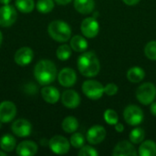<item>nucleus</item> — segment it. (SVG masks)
I'll return each instance as SVG.
<instances>
[{"instance_id": "8", "label": "nucleus", "mask_w": 156, "mask_h": 156, "mask_svg": "<svg viewBox=\"0 0 156 156\" xmlns=\"http://www.w3.org/2000/svg\"><path fill=\"white\" fill-rule=\"evenodd\" d=\"M80 30L83 36L87 38H93L95 37L100 31V24L98 20L92 17H86L82 20L80 25Z\"/></svg>"}, {"instance_id": "36", "label": "nucleus", "mask_w": 156, "mask_h": 156, "mask_svg": "<svg viewBox=\"0 0 156 156\" xmlns=\"http://www.w3.org/2000/svg\"><path fill=\"white\" fill-rule=\"evenodd\" d=\"M150 105H151L150 106V112H151V113L154 117H156V101H153Z\"/></svg>"}, {"instance_id": "28", "label": "nucleus", "mask_w": 156, "mask_h": 156, "mask_svg": "<svg viewBox=\"0 0 156 156\" xmlns=\"http://www.w3.org/2000/svg\"><path fill=\"white\" fill-rule=\"evenodd\" d=\"M71 49H72L71 47L69 45H66V44L59 46L56 51L57 58L61 61L68 60L71 56Z\"/></svg>"}, {"instance_id": "14", "label": "nucleus", "mask_w": 156, "mask_h": 156, "mask_svg": "<svg viewBox=\"0 0 156 156\" xmlns=\"http://www.w3.org/2000/svg\"><path fill=\"white\" fill-rule=\"evenodd\" d=\"M113 156H137L138 153L136 152L135 147L133 146L132 142L127 141H122L119 142L113 151H112Z\"/></svg>"}, {"instance_id": "3", "label": "nucleus", "mask_w": 156, "mask_h": 156, "mask_svg": "<svg viewBox=\"0 0 156 156\" xmlns=\"http://www.w3.org/2000/svg\"><path fill=\"white\" fill-rule=\"evenodd\" d=\"M48 33L52 39L64 43L71 37V28L69 25L62 20H54L48 27Z\"/></svg>"}, {"instance_id": "39", "label": "nucleus", "mask_w": 156, "mask_h": 156, "mask_svg": "<svg viewBox=\"0 0 156 156\" xmlns=\"http://www.w3.org/2000/svg\"><path fill=\"white\" fill-rule=\"evenodd\" d=\"M2 41H3V35H2V33H1V31H0V46H1V44H2Z\"/></svg>"}, {"instance_id": "20", "label": "nucleus", "mask_w": 156, "mask_h": 156, "mask_svg": "<svg viewBox=\"0 0 156 156\" xmlns=\"http://www.w3.org/2000/svg\"><path fill=\"white\" fill-rule=\"evenodd\" d=\"M138 154L141 156H155L156 143L153 140H147L141 143L138 149Z\"/></svg>"}, {"instance_id": "4", "label": "nucleus", "mask_w": 156, "mask_h": 156, "mask_svg": "<svg viewBox=\"0 0 156 156\" xmlns=\"http://www.w3.org/2000/svg\"><path fill=\"white\" fill-rule=\"evenodd\" d=\"M136 98L143 105H150L156 98V87L152 82H145L136 90Z\"/></svg>"}, {"instance_id": "24", "label": "nucleus", "mask_w": 156, "mask_h": 156, "mask_svg": "<svg viewBox=\"0 0 156 156\" xmlns=\"http://www.w3.org/2000/svg\"><path fill=\"white\" fill-rule=\"evenodd\" d=\"M16 141L11 134H5L0 139V148L5 153L13 152L16 148Z\"/></svg>"}, {"instance_id": "30", "label": "nucleus", "mask_w": 156, "mask_h": 156, "mask_svg": "<svg viewBox=\"0 0 156 156\" xmlns=\"http://www.w3.org/2000/svg\"><path fill=\"white\" fill-rule=\"evenodd\" d=\"M69 143L73 147H75L77 149H80L84 145L85 138L80 133H73V134L70 137Z\"/></svg>"}, {"instance_id": "15", "label": "nucleus", "mask_w": 156, "mask_h": 156, "mask_svg": "<svg viewBox=\"0 0 156 156\" xmlns=\"http://www.w3.org/2000/svg\"><path fill=\"white\" fill-rule=\"evenodd\" d=\"M34 58V52L28 47H23L16 50L14 56L15 62L19 66H27Z\"/></svg>"}, {"instance_id": "18", "label": "nucleus", "mask_w": 156, "mask_h": 156, "mask_svg": "<svg viewBox=\"0 0 156 156\" xmlns=\"http://www.w3.org/2000/svg\"><path fill=\"white\" fill-rule=\"evenodd\" d=\"M16 152L20 156H33L37 153V145L32 141H24L16 146Z\"/></svg>"}, {"instance_id": "1", "label": "nucleus", "mask_w": 156, "mask_h": 156, "mask_svg": "<svg viewBox=\"0 0 156 156\" xmlns=\"http://www.w3.org/2000/svg\"><path fill=\"white\" fill-rule=\"evenodd\" d=\"M57 75L56 65L51 60L41 59L35 66L34 77L40 85H49L56 80Z\"/></svg>"}, {"instance_id": "33", "label": "nucleus", "mask_w": 156, "mask_h": 156, "mask_svg": "<svg viewBox=\"0 0 156 156\" xmlns=\"http://www.w3.org/2000/svg\"><path fill=\"white\" fill-rule=\"evenodd\" d=\"M118 90L119 88L115 83H108L104 87V93L108 96H113L118 92Z\"/></svg>"}, {"instance_id": "40", "label": "nucleus", "mask_w": 156, "mask_h": 156, "mask_svg": "<svg viewBox=\"0 0 156 156\" xmlns=\"http://www.w3.org/2000/svg\"><path fill=\"white\" fill-rule=\"evenodd\" d=\"M5 154H6V153H5V151H4V152H1V151H0V156H5Z\"/></svg>"}, {"instance_id": "22", "label": "nucleus", "mask_w": 156, "mask_h": 156, "mask_svg": "<svg viewBox=\"0 0 156 156\" xmlns=\"http://www.w3.org/2000/svg\"><path fill=\"white\" fill-rule=\"evenodd\" d=\"M71 48L76 52H84L88 48V41L82 36L76 35L70 38V45Z\"/></svg>"}, {"instance_id": "29", "label": "nucleus", "mask_w": 156, "mask_h": 156, "mask_svg": "<svg viewBox=\"0 0 156 156\" xmlns=\"http://www.w3.org/2000/svg\"><path fill=\"white\" fill-rule=\"evenodd\" d=\"M103 118L105 120V122L109 124V125H115L117 122H119V116L118 113L112 110V109H108L104 112L103 114Z\"/></svg>"}, {"instance_id": "35", "label": "nucleus", "mask_w": 156, "mask_h": 156, "mask_svg": "<svg viewBox=\"0 0 156 156\" xmlns=\"http://www.w3.org/2000/svg\"><path fill=\"white\" fill-rule=\"evenodd\" d=\"M114 126H115L114 128H115L116 132H118V133H122V132L124 131V126H123V124H122V123H119V122H117Z\"/></svg>"}, {"instance_id": "12", "label": "nucleus", "mask_w": 156, "mask_h": 156, "mask_svg": "<svg viewBox=\"0 0 156 156\" xmlns=\"http://www.w3.org/2000/svg\"><path fill=\"white\" fill-rule=\"evenodd\" d=\"M11 130L17 137H27L32 132V125L26 119H18L13 122Z\"/></svg>"}, {"instance_id": "37", "label": "nucleus", "mask_w": 156, "mask_h": 156, "mask_svg": "<svg viewBox=\"0 0 156 156\" xmlns=\"http://www.w3.org/2000/svg\"><path fill=\"white\" fill-rule=\"evenodd\" d=\"M57 4L58 5H68L69 4L72 0H54Z\"/></svg>"}, {"instance_id": "11", "label": "nucleus", "mask_w": 156, "mask_h": 156, "mask_svg": "<svg viewBox=\"0 0 156 156\" xmlns=\"http://www.w3.org/2000/svg\"><path fill=\"white\" fill-rule=\"evenodd\" d=\"M106 130L101 125H93L87 132V141L90 144H100L106 137Z\"/></svg>"}, {"instance_id": "41", "label": "nucleus", "mask_w": 156, "mask_h": 156, "mask_svg": "<svg viewBox=\"0 0 156 156\" xmlns=\"http://www.w3.org/2000/svg\"><path fill=\"white\" fill-rule=\"evenodd\" d=\"M2 123H3V122H2L0 121V129H1V127H2Z\"/></svg>"}, {"instance_id": "27", "label": "nucleus", "mask_w": 156, "mask_h": 156, "mask_svg": "<svg viewBox=\"0 0 156 156\" xmlns=\"http://www.w3.org/2000/svg\"><path fill=\"white\" fill-rule=\"evenodd\" d=\"M54 6V0H37V9L42 14H48L51 12Z\"/></svg>"}, {"instance_id": "21", "label": "nucleus", "mask_w": 156, "mask_h": 156, "mask_svg": "<svg viewBox=\"0 0 156 156\" xmlns=\"http://www.w3.org/2000/svg\"><path fill=\"white\" fill-rule=\"evenodd\" d=\"M126 76H127V79L130 82L139 83L144 79L145 72L141 67L135 66V67H132L131 69H128Z\"/></svg>"}, {"instance_id": "16", "label": "nucleus", "mask_w": 156, "mask_h": 156, "mask_svg": "<svg viewBox=\"0 0 156 156\" xmlns=\"http://www.w3.org/2000/svg\"><path fill=\"white\" fill-rule=\"evenodd\" d=\"M62 104L69 109H75L80 104V97L74 90H67L61 95Z\"/></svg>"}, {"instance_id": "38", "label": "nucleus", "mask_w": 156, "mask_h": 156, "mask_svg": "<svg viewBox=\"0 0 156 156\" xmlns=\"http://www.w3.org/2000/svg\"><path fill=\"white\" fill-rule=\"evenodd\" d=\"M10 2H11V0H0V3L2 5H9Z\"/></svg>"}, {"instance_id": "25", "label": "nucleus", "mask_w": 156, "mask_h": 156, "mask_svg": "<svg viewBox=\"0 0 156 156\" xmlns=\"http://www.w3.org/2000/svg\"><path fill=\"white\" fill-rule=\"evenodd\" d=\"M16 7L21 13H31L35 8L34 0H16Z\"/></svg>"}, {"instance_id": "5", "label": "nucleus", "mask_w": 156, "mask_h": 156, "mask_svg": "<svg viewBox=\"0 0 156 156\" xmlns=\"http://www.w3.org/2000/svg\"><path fill=\"white\" fill-rule=\"evenodd\" d=\"M81 88L84 95L93 101L101 99L104 94V87L102 86V84L94 80L84 81Z\"/></svg>"}, {"instance_id": "26", "label": "nucleus", "mask_w": 156, "mask_h": 156, "mask_svg": "<svg viewBox=\"0 0 156 156\" xmlns=\"http://www.w3.org/2000/svg\"><path fill=\"white\" fill-rule=\"evenodd\" d=\"M129 137H130V141L133 144H139L142 142H144V140L145 138V132L143 128L137 127V128H134L133 130H132Z\"/></svg>"}, {"instance_id": "34", "label": "nucleus", "mask_w": 156, "mask_h": 156, "mask_svg": "<svg viewBox=\"0 0 156 156\" xmlns=\"http://www.w3.org/2000/svg\"><path fill=\"white\" fill-rule=\"evenodd\" d=\"M123 3L127 5H137L141 0H122Z\"/></svg>"}, {"instance_id": "17", "label": "nucleus", "mask_w": 156, "mask_h": 156, "mask_svg": "<svg viewBox=\"0 0 156 156\" xmlns=\"http://www.w3.org/2000/svg\"><path fill=\"white\" fill-rule=\"evenodd\" d=\"M41 96L43 100L49 104H55L60 99V93L58 90L49 85H46L41 90Z\"/></svg>"}, {"instance_id": "6", "label": "nucleus", "mask_w": 156, "mask_h": 156, "mask_svg": "<svg viewBox=\"0 0 156 156\" xmlns=\"http://www.w3.org/2000/svg\"><path fill=\"white\" fill-rule=\"evenodd\" d=\"M124 121L131 126H137L144 121V115L143 110L136 105H129L123 111Z\"/></svg>"}, {"instance_id": "31", "label": "nucleus", "mask_w": 156, "mask_h": 156, "mask_svg": "<svg viewBox=\"0 0 156 156\" xmlns=\"http://www.w3.org/2000/svg\"><path fill=\"white\" fill-rule=\"evenodd\" d=\"M144 54L149 59L156 60V40H152L146 44L144 48Z\"/></svg>"}, {"instance_id": "9", "label": "nucleus", "mask_w": 156, "mask_h": 156, "mask_svg": "<svg viewBox=\"0 0 156 156\" xmlns=\"http://www.w3.org/2000/svg\"><path fill=\"white\" fill-rule=\"evenodd\" d=\"M17 17L16 10L10 5H4L0 7V27H7L12 26Z\"/></svg>"}, {"instance_id": "2", "label": "nucleus", "mask_w": 156, "mask_h": 156, "mask_svg": "<svg viewBox=\"0 0 156 156\" xmlns=\"http://www.w3.org/2000/svg\"><path fill=\"white\" fill-rule=\"evenodd\" d=\"M77 66L80 74L87 78L97 76L101 69L100 60L93 51H88L81 54L78 58Z\"/></svg>"}, {"instance_id": "23", "label": "nucleus", "mask_w": 156, "mask_h": 156, "mask_svg": "<svg viewBox=\"0 0 156 156\" xmlns=\"http://www.w3.org/2000/svg\"><path fill=\"white\" fill-rule=\"evenodd\" d=\"M61 127L65 133H73L79 128V122L77 120V118H75L73 116H68L63 120V122L61 123Z\"/></svg>"}, {"instance_id": "10", "label": "nucleus", "mask_w": 156, "mask_h": 156, "mask_svg": "<svg viewBox=\"0 0 156 156\" xmlns=\"http://www.w3.org/2000/svg\"><path fill=\"white\" fill-rule=\"evenodd\" d=\"M16 115V107L14 102L5 101L0 103V121L3 123L10 122Z\"/></svg>"}, {"instance_id": "19", "label": "nucleus", "mask_w": 156, "mask_h": 156, "mask_svg": "<svg viewBox=\"0 0 156 156\" xmlns=\"http://www.w3.org/2000/svg\"><path fill=\"white\" fill-rule=\"evenodd\" d=\"M75 9L83 15H88L93 12L95 8L94 0H74Z\"/></svg>"}, {"instance_id": "32", "label": "nucleus", "mask_w": 156, "mask_h": 156, "mask_svg": "<svg viewBox=\"0 0 156 156\" xmlns=\"http://www.w3.org/2000/svg\"><path fill=\"white\" fill-rule=\"evenodd\" d=\"M78 154L80 156H98L99 153L94 147L90 145H83L81 148H80Z\"/></svg>"}, {"instance_id": "13", "label": "nucleus", "mask_w": 156, "mask_h": 156, "mask_svg": "<svg viewBox=\"0 0 156 156\" xmlns=\"http://www.w3.org/2000/svg\"><path fill=\"white\" fill-rule=\"evenodd\" d=\"M58 80L61 86L69 88L75 85L77 81V74L73 69L64 68L58 72Z\"/></svg>"}, {"instance_id": "7", "label": "nucleus", "mask_w": 156, "mask_h": 156, "mask_svg": "<svg viewBox=\"0 0 156 156\" xmlns=\"http://www.w3.org/2000/svg\"><path fill=\"white\" fill-rule=\"evenodd\" d=\"M48 145H49L50 150L54 154H59V155L66 154L67 153H69V148H70V143L68 141L67 138L61 135L53 136L49 140Z\"/></svg>"}]
</instances>
